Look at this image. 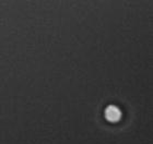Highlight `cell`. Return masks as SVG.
Wrapping results in <instances>:
<instances>
[{
  "label": "cell",
  "instance_id": "6da1fadb",
  "mask_svg": "<svg viewBox=\"0 0 153 144\" xmlns=\"http://www.w3.org/2000/svg\"><path fill=\"white\" fill-rule=\"evenodd\" d=\"M104 116L105 118L111 122H116L118 121L121 117V112L120 109L118 108L117 106L115 105H109L105 108L104 112Z\"/></svg>",
  "mask_w": 153,
  "mask_h": 144
}]
</instances>
